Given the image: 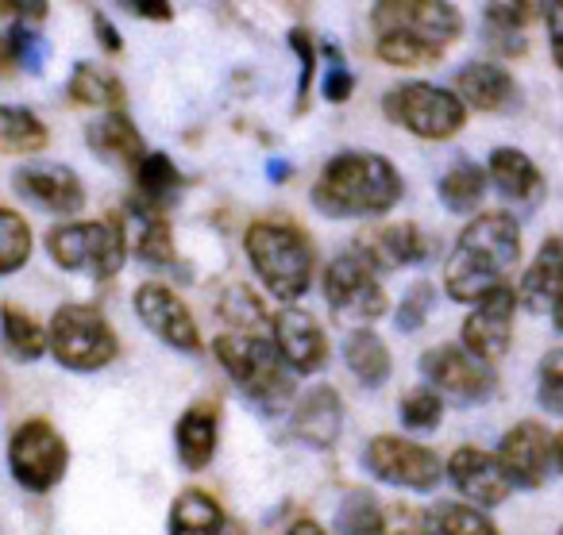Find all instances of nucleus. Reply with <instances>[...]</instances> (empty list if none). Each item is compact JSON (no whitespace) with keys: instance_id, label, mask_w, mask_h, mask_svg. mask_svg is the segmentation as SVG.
<instances>
[{"instance_id":"f257e3e1","label":"nucleus","mask_w":563,"mask_h":535,"mask_svg":"<svg viewBox=\"0 0 563 535\" xmlns=\"http://www.w3.org/2000/svg\"><path fill=\"white\" fill-rule=\"evenodd\" d=\"M521 258V227L506 212H483L460 232L444 266V293L460 304H475L498 286Z\"/></svg>"},{"instance_id":"f03ea898","label":"nucleus","mask_w":563,"mask_h":535,"mask_svg":"<svg viewBox=\"0 0 563 535\" xmlns=\"http://www.w3.org/2000/svg\"><path fill=\"white\" fill-rule=\"evenodd\" d=\"M401 201V174L375 151H340L313 186V204L332 220H378Z\"/></svg>"},{"instance_id":"7ed1b4c3","label":"nucleus","mask_w":563,"mask_h":535,"mask_svg":"<svg viewBox=\"0 0 563 535\" xmlns=\"http://www.w3.org/2000/svg\"><path fill=\"white\" fill-rule=\"evenodd\" d=\"M243 250H247L251 266H255L258 281L271 289V297L294 304L309 293L317 274L313 243L301 227L294 224H274V220H258L243 235Z\"/></svg>"},{"instance_id":"20e7f679","label":"nucleus","mask_w":563,"mask_h":535,"mask_svg":"<svg viewBox=\"0 0 563 535\" xmlns=\"http://www.w3.org/2000/svg\"><path fill=\"white\" fill-rule=\"evenodd\" d=\"M220 366L228 370V378L235 381L243 397L251 404H258L263 412L286 409V401L294 397V370L282 363L278 347L266 335H217L212 343Z\"/></svg>"},{"instance_id":"39448f33","label":"nucleus","mask_w":563,"mask_h":535,"mask_svg":"<svg viewBox=\"0 0 563 535\" xmlns=\"http://www.w3.org/2000/svg\"><path fill=\"white\" fill-rule=\"evenodd\" d=\"M47 250L63 270L89 274L97 281L117 278L128 258L124 224L117 216L89 220V224H63L47 235Z\"/></svg>"},{"instance_id":"423d86ee","label":"nucleus","mask_w":563,"mask_h":535,"mask_svg":"<svg viewBox=\"0 0 563 535\" xmlns=\"http://www.w3.org/2000/svg\"><path fill=\"white\" fill-rule=\"evenodd\" d=\"M383 112L390 124L432 143L452 140L467 124V109H463L460 97L444 86H432V81H401V86H394L383 101Z\"/></svg>"},{"instance_id":"0eeeda50","label":"nucleus","mask_w":563,"mask_h":535,"mask_svg":"<svg viewBox=\"0 0 563 535\" xmlns=\"http://www.w3.org/2000/svg\"><path fill=\"white\" fill-rule=\"evenodd\" d=\"M47 350L66 366V370H101L117 358L120 339L112 332V324L89 304H63L51 320L47 332Z\"/></svg>"},{"instance_id":"6e6552de","label":"nucleus","mask_w":563,"mask_h":535,"mask_svg":"<svg viewBox=\"0 0 563 535\" xmlns=\"http://www.w3.org/2000/svg\"><path fill=\"white\" fill-rule=\"evenodd\" d=\"M324 301H329L332 316L344 320V324H355V332L386 316L383 281L355 250L336 255L329 263V270H324Z\"/></svg>"},{"instance_id":"1a4fd4ad","label":"nucleus","mask_w":563,"mask_h":535,"mask_svg":"<svg viewBox=\"0 0 563 535\" xmlns=\"http://www.w3.org/2000/svg\"><path fill=\"white\" fill-rule=\"evenodd\" d=\"M363 466L386 486L413 489V493H429L444 478V462L437 450L424 443L401 439V435H375L363 450Z\"/></svg>"},{"instance_id":"9d476101","label":"nucleus","mask_w":563,"mask_h":535,"mask_svg":"<svg viewBox=\"0 0 563 535\" xmlns=\"http://www.w3.org/2000/svg\"><path fill=\"white\" fill-rule=\"evenodd\" d=\"M66 462H70V450L66 439L47 424V420H27L12 432L9 443V466L12 478L20 481L32 493H47L63 481Z\"/></svg>"},{"instance_id":"9b49d317","label":"nucleus","mask_w":563,"mask_h":535,"mask_svg":"<svg viewBox=\"0 0 563 535\" xmlns=\"http://www.w3.org/2000/svg\"><path fill=\"white\" fill-rule=\"evenodd\" d=\"M371 24H375L378 35L406 32L437 51H448L463 35L460 9L444 4V0H383L371 12Z\"/></svg>"},{"instance_id":"f8f14e48","label":"nucleus","mask_w":563,"mask_h":535,"mask_svg":"<svg viewBox=\"0 0 563 535\" xmlns=\"http://www.w3.org/2000/svg\"><path fill=\"white\" fill-rule=\"evenodd\" d=\"M421 374L432 393H444L460 404H483L494 393L498 378L486 363L460 347V343H440L421 355Z\"/></svg>"},{"instance_id":"ddd939ff","label":"nucleus","mask_w":563,"mask_h":535,"mask_svg":"<svg viewBox=\"0 0 563 535\" xmlns=\"http://www.w3.org/2000/svg\"><path fill=\"white\" fill-rule=\"evenodd\" d=\"M498 466L509 486L517 489H540L555 466V435L537 420L514 424L498 443Z\"/></svg>"},{"instance_id":"4468645a","label":"nucleus","mask_w":563,"mask_h":535,"mask_svg":"<svg viewBox=\"0 0 563 535\" xmlns=\"http://www.w3.org/2000/svg\"><path fill=\"white\" fill-rule=\"evenodd\" d=\"M135 316L147 324L151 335H158L178 355H201V327L170 286L147 281V286L135 289Z\"/></svg>"},{"instance_id":"2eb2a0df","label":"nucleus","mask_w":563,"mask_h":535,"mask_svg":"<svg viewBox=\"0 0 563 535\" xmlns=\"http://www.w3.org/2000/svg\"><path fill=\"white\" fill-rule=\"evenodd\" d=\"M514 312H517V293L509 286H498L494 293H486L483 301L471 304V316L463 320L460 347L467 355H475L478 363L490 366L494 358H501L514 339Z\"/></svg>"},{"instance_id":"dca6fc26","label":"nucleus","mask_w":563,"mask_h":535,"mask_svg":"<svg viewBox=\"0 0 563 535\" xmlns=\"http://www.w3.org/2000/svg\"><path fill=\"white\" fill-rule=\"evenodd\" d=\"M355 255L375 274L406 270V266L424 263V258L432 255V239L413 220H401V224H371V227H363L360 239H355Z\"/></svg>"},{"instance_id":"f3484780","label":"nucleus","mask_w":563,"mask_h":535,"mask_svg":"<svg viewBox=\"0 0 563 535\" xmlns=\"http://www.w3.org/2000/svg\"><path fill=\"white\" fill-rule=\"evenodd\" d=\"M271 343L294 374H317L329 363V335L306 309H286L271 320Z\"/></svg>"},{"instance_id":"a211bd4d","label":"nucleus","mask_w":563,"mask_h":535,"mask_svg":"<svg viewBox=\"0 0 563 535\" xmlns=\"http://www.w3.org/2000/svg\"><path fill=\"white\" fill-rule=\"evenodd\" d=\"M448 478H452V486L460 489L467 501H475V509H498V504H506L509 493H514V486H509L506 473H501L498 458L478 447L452 450V458H448Z\"/></svg>"},{"instance_id":"6ab92c4d","label":"nucleus","mask_w":563,"mask_h":535,"mask_svg":"<svg viewBox=\"0 0 563 535\" xmlns=\"http://www.w3.org/2000/svg\"><path fill=\"white\" fill-rule=\"evenodd\" d=\"M12 186H16L20 197H27V201L47 212H58V216H70V212H78L86 204L78 174L58 163H24L12 174Z\"/></svg>"},{"instance_id":"aec40b11","label":"nucleus","mask_w":563,"mask_h":535,"mask_svg":"<svg viewBox=\"0 0 563 535\" xmlns=\"http://www.w3.org/2000/svg\"><path fill=\"white\" fill-rule=\"evenodd\" d=\"M344 427V401L332 386H313L290 412V432L298 435L306 447H332Z\"/></svg>"},{"instance_id":"412c9836","label":"nucleus","mask_w":563,"mask_h":535,"mask_svg":"<svg viewBox=\"0 0 563 535\" xmlns=\"http://www.w3.org/2000/svg\"><path fill=\"white\" fill-rule=\"evenodd\" d=\"M217 435H220V409L217 401H197L181 412L178 427H174V447H178V462L186 470H205L217 455Z\"/></svg>"},{"instance_id":"4be33fe9","label":"nucleus","mask_w":563,"mask_h":535,"mask_svg":"<svg viewBox=\"0 0 563 535\" xmlns=\"http://www.w3.org/2000/svg\"><path fill=\"white\" fill-rule=\"evenodd\" d=\"M124 239H128V250H135V255H140L143 263H151V266H170L174 258H178L170 224H166L163 209H155V204H143L140 197L128 204Z\"/></svg>"},{"instance_id":"5701e85b","label":"nucleus","mask_w":563,"mask_h":535,"mask_svg":"<svg viewBox=\"0 0 563 535\" xmlns=\"http://www.w3.org/2000/svg\"><path fill=\"white\" fill-rule=\"evenodd\" d=\"M455 97L463 101V109H478V112H501L514 104L517 86L501 66L494 63H467L455 74Z\"/></svg>"},{"instance_id":"b1692460","label":"nucleus","mask_w":563,"mask_h":535,"mask_svg":"<svg viewBox=\"0 0 563 535\" xmlns=\"http://www.w3.org/2000/svg\"><path fill=\"white\" fill-rule=\"evenodd\" d=\"M563 293V235H548L540 243L537 258L525 270L521 286H517V304L525 309H552L555 297Z\"/></svg>"},{"instance_id":"393cba45","label":"nucleus","mask_w":563,"mask_h":535,"mask_svg":"<svg viewBox=\"0 0 563 535\" xmlns=\"http://www.w3.org/2000/svg\"><path fill=\"white\" fill-rule=\"evenodd\" d=\"M486 181H494V189H498L501 197H509V201H540V189H544V178H540L537 163L517 147L490 151Z\"/></svg>"},{"instance_id":"a878e982","label":"nucleus","mask_w":563,"mask_h":535,"mask_svg":"<svg viewBox=\"0 0 563 535\" xmlns=\"http://www.w3.org/2000/svg\"><path fill=\"white\" fill-rule=\"evenodd\" d=\"M86 140L101 158H109V163H124V166H132V170L143 163V155H147V151H143L140 132H135V124L124 116V112H109V116L93 120L89 132H86Z\"/></svg>"},{"instance_id":"bb28decb","label":"nucleus","mask_w":563,"mask_h":535,"mask_svg":"<svg viewBox=\"0 0 563 535\" xmlns=\"http://www.w3.org/2000/svg\"><path fill=\"white\" fill-rule=\"evenodd\" d=\"M532 20H537V4H486L483 12L486 43L506 58L525 55V47H529L525 32H529Z\"/></svg>"},{"instance_id":"cd10ccee","label":"nucleus","mask_w":563,"mask_h":535,"mask_svg":"<svg viewBox=\"0 0 563 535\" xmlns=\"http://www.w3.org/2000/svg\"><path fill=\"white\" fill-rule=\"evenodd\" d=\"M344 363H347V370L360 378V386H367V389L386 386L390 374H394L390 347H386L371 327H360V332L347 335L344 339Z\"/></svg>"},{"instance_id":"c85d7f7f","label":"nucleus","mask_w":563,"mask_h":535,"mask_svg":"<svg viewBox=\"0 0 563 535\" xmlns=\"http://www.w3.org/2000/svg\"><path fill=\"white\" fill-rule=\"evenodd\" d=\"M486 186H490V181H486L483 166L467 163V158H455V163L444 170V178H440L437 193H440V204H444L448 212L467 216V212H475L478 204H483Z\"/></svg>"},{"instance_id":"c756f323","label":"nucleus","mask_w":563,"mask_h":535,"mask_svg":"<svg viewBox=\"0 0 563 535\" xmlns=\"http://www.w3.org/2000/svg\"><path fill=\"white\" fill-rule=\"evenodd\" d=\"M74 104H89V109H112L120 112L124 104V86L112 70L104 66H93V63H78L70 74V86H66Z\"/></svg>"},{"instance_id":"7c9ffc66","label":"nucleus","mask_w":563,"mask_h":535,"mask_svg":"<svg viewBox=\"0 0 563 535\" xmlns=\"http://www.w3.org/2000/svg\"><path fill=\"white\" fill-rule=\"evenodd\" d=\"M224 532V509L201 489L178 493L170 509V535H220Z\"/></svg>"},{"instance_id":"2f4dec72","label":"nucleus","mask_w":563,"mask_h":535,"mask_svg":"<svg viewBox=\"0 0 563 535\" xmlns=\"http://www.w3.org/2000/svg\"><path fill=\"white\" fill-rule=\"evenodd\" d=\"M47 147V127L27 109L0 104V155H35Z\"/></svg>"},{"instance_id":"473e14b6","label":"nucleus","mask_w":563,"mask_h":535,"mask_svg":"<svg viewBox=\"0 0 563 535\" xmlns=\"http://www.w3.org/2000/svg\"><path fill=\"white\" fill-rule=\"evenodd\" d=\"M135 186H140L143 204L163 209V204L186 186V178H181V170L174 166L170 155H158L155 151V155H143V163L135 166Z\"/></svg>"},{"instance_id":"72a5a7b5","label":"nucleus","mask_w":563,"mask_h":535,"mask_svg":"<svg viewBox=\"0 0 563 535\" xmlns=\"http://www.w3.org/2000/svg\"><path fill=\"white\" fill-rule=\"evenodd\" d=\"M0 335H4V347L20 363H35V358L47 350V332L35 324L27 312H20L16 304H4L0 309Z\"/></svg>"},{"instance_id":"f704fd0d","label":"nucleus","mask_w":563,"mask_h":535,"mask_svg":"<svg viewBox=\"0 0 563 535\" xmlns=\"http://www.w3.org/2000/svg\"><path fill=\"white\" fill-rule=\"evenodd\" d=\"M375 51L383 63L398 66V70H421V66H437L440 58H444V51L429 47V43L413 40V35H406V32H383Z\"/></svg>"},{"instance_id":"c9c22d12","label":"nucleus","mask_w":563,"mask_h":535,"mask_svg":"<svg viewBox=\"0 0 563 535\" xmlns=\"http://www.w3.org/2000/svg\"><path fill=\"white\" fill-rule=\"evenodd\" d=\"M429 520L440 535H501L483 509H475V504H460V501L437 504V509L429 512Z\"/></svg>"},{"instance_id":"e433bc0d","label":"nucleus","mask_w":563,"mask_h":535,"mask_svg":"<svg viewBox=\"0 0 563 535\" xmlns=\"http://www.w3.org/2000/svg\"><path fill=\"white\" fill-rule=\"evenodd\" d=\"M340 535H383V504L367 489H352L336 512Z\"/></svg>"},{"instance_id":"4c0bfd02","label":"nucleus","mask_w":563,"mask_h":535,"mask_svg":"<svg viewBox=\"0 0 563 535\" xmlns=\"http://www.w3.org/2000/svg\"><path fill=\"white\" fill-rule=\"evenodd\" d=\"M32 258V227L20 212L0 209V278L16 274Z\"/></svg>"},{"instance_id":"58836bf2","label":"nucleus","mask_w":563,"mask_h":535,"mask_svg":"<svg viewBox=\"0 0 563 535\" xmlns=\"http://www.w3.org/2000/svg\"><path fill=\"white\" fill-rule=\"evenodd\" d=\"M220 316L232 324L235 335H263L266 324L263 301L247 286H228V293L220 297Z\"/></svg>"},{"instance_id":"ea45409f","label":"nucleus","mask_w":563,"mask_h":535,"mask_svg":"<svg viewBox=\"0 0 563 535\" xmlns=\"http://www.w3.org/2000/svg\"><path fill=\"white\" fill-rule=\"evenodd\" d=\"M398 416H401V424H406L409 432H432V427H440V420H444V397L432 393L429 386L413 389V393L401 397Z\"/></svg>"},{"instance_id":"a19ab883","label":"nucleus","mask_w":563,"mask_h":535,"mask_svg":"<svg viewBox=\"0 0 563 535\" xmlns=\"http://www.w3.org/2000/svg\"><path fill=\"white\" fill-rule=\"evenodd\" d=\"M537 401L544 412L563 416V347L548 350L537 366Z\"/></svg>"},{"instance_id":"79ce46f5","label":"nucleus","mask_w":563,"mask_h":535,"mask_svg":"<svg viewBox=\"0 0 563 535\" xmlns=\"http://www.w3.org/2000/svg\"><path fill=\"white\" fill-rule=\"evenodd\" d=\"M290 51L298 55L301 63V81H298V109H306L309 104V93H313V81H317V66H321V47H317L313 40H309L306 27H294L290 35Z\"/></svg>"},{"instance_id":"37998d69","label":"nucleus","mask_w":563,"mask_h":535,"mask_svg":"<svg viewBox=\"0 0 563 535\" xmlns=\"http://www.w3.org/2000/svg\"><path fill=\"white\" fill-rule=\"evenodd\" d=\"M4 40H9V47H12V58H16V70H27V74L43 70V63H47V43H43L32 27L16 24Z\"/></svg>"},{"instance_id":"c03bdc74","label":"nucleus","mask_w":563,"mask_h":535,"mask_svg":"<svg viewBox=\"0 0 563 535\" xmlns=\"http://www.w3.org/2000/svg\"><path fill=\"white\" fill-rule=\"evenodd\" d=\"M321 55L329 58V70H324V78H321V93H324V101L329 104H344L347 97L355 93V78H352V70L344 66V55H340L332 43H324L321 47Z\"/></svg>"},{"instance_id":"a18cd8bd","label":"nucleus","mask_w":563,"mask_h":535,"mask_svg":"<svg viewBox=\"0 0 563 535\" xmlns=\"http://www.w3.org/2000/svg\"><path fill=\"white\" fill-rule=\"evenodd\" d=\"M432 304H437V286H429V281H417V286L409 289V293L401 297V304H398V327H401V332H417V327H424Z\"/></svg>"},{"instance_id":"49530a36","label":"nucleus","mask_w":563,"mask_h":535,"mask_svg":"<svg viewBox=\"0 0 563 535\" xmlns=\"http://www.w3.org/2000/svg\"><path fill=\"white\" fill-rule=\"evenodd\" d=\"M383 535H440L432 527L429 512H417V509H383Z\"/></svg>"},{"instance_id":"de8ad7c7","label":"nucleus","mask_w":563,"mask_h":535,"mask_svg":"<svg viewBox=\"0 0 563 535\" xmlns=\"http://www.w3.org/2000/svg\"><path fill=\"white\" fill-rule=\"evenodd\" d=\"M544 9V27H548V47H552V63L563 70V0L555 4H540Z\"/></svg>"},{"instance_id":"09e8293b","label":"nucleus","mask_w":563,"mask_h":535,"mask_svg":"<svg viewBox=\"0 0 563 535\" xmlns=\"http://www.w3.org/2000/svg\"><path fill=\"white\" fill-rule=\"evenodd\" d=\"M124 9L140 20H158V24H166V20L174 16V9L166 4V0H128Z\"/></svg>"},{"instance_id":"8fccbe9b","label":"nucleus","mask_w":563,"mask_h":535,"mask_svg":"<svg viewBox=\"0 0 563 535\" xmlns=\"http://www.w3.org/2000/svg\"><path fill=\"white\" fill-rule=\"evenodd\" d=\"M51 4H43V0H32V4H24V0H0V12L4 16H24V20H43L47 16Z\"/></svg>"},{"instance_id":"3c124183","label":"nucleus","mask_w":563,"mask_h":535,"mask_svg":"<svg viewBox=\"0 0 563 535\" xmlns=\"http://www.w3.org/2000/svg\"><path fill=\"white\" fill-rule=\"evenodd\" d=\"M93 27H97V35H101V47H104V51H120V35H117V27H112L109 20L101 16V12H97V16H93Z\"/></svg>"},{"instance_id":"603ef678","label":"nucleus","mask_w":563,"mask_h":535,"mask_svg":"<svg viewBox=\"0 0 563 535\" xmlns=\"http://www.w3.org/2000/svg\"><path fill=\"white\" fill-rule=\"evenodd\" d=\"M282 535H329V532H324V527L317 524V520H294V524L286 527Z\"/></svg>"},{"instance_id":"864d4df0","label":"nucleus","mask_w":563,"mask_h":535,"mask_svg":"<svg viewBox=\"0 0 563 535\" xmlns=\"http://www.w3.org/2000/svg\"><path fill=\"white\" fill-rule=\"evenodd\" d=\"M552 324H555V332L563 335V293L555 297V304H552Z\"/></svg>"},{"instance_id":"5fc2aeb1","label":"nucleus","mask_w":563,"mask_h":535,"mask_svg":"<svg viewBox=\"0 0 563 535\" xmlns=\"http://www.w3.org/2000/svg\"><path fill=\"white\" fill-rule=\"evenodd\" d=\"M555 466H560V473H563V432L555 435Z\"/></svg>"},{"instance_id":"6e6d98bb","label":"nucleus","mask_w":563,"mask_h":535,"mask_svg":"<svg viewBox=\"0 0 563 535\" xmlns=\"http://www.w3.org/2000/svg\"><path fill=\"white\" fill-rule=\"evenodd\" d=\"M560 535H563V527H560Z\"/></svg>"}]
</instances>
